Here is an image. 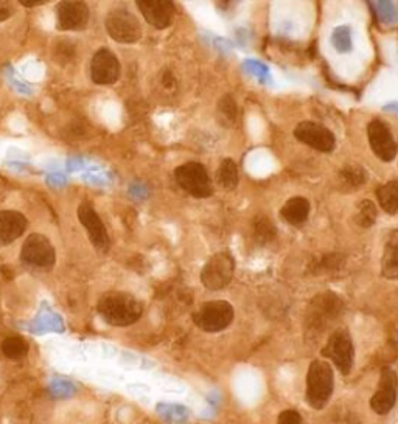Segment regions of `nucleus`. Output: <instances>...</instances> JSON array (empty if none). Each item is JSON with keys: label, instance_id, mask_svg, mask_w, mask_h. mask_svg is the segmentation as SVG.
I'll return each mask as SVG.
<instances>
[{"label": "nucleus", "instance_id": "7", "mask_svg": "<svg viewBox=\"0 0 398 424\" xmlns=\"http://www.w3.org/2000/svg\"><path fill=\"white\" fill-rule=\"evenodd\" d=\"M324 358L332 359L342 375H349L353 367V342L347 328H337L330 334L327 344L323 349Z\"/></svg>", "mask_w": 398, "mask_h": 424}, {"label": "nucleus", "instance_id": "13", "mask_svg": "<svg viewBox=\"0 0 398 424\" xmlns=\"http://www.w3.org/2000/svg\"><path fill=\"white\" fill-rule=\"evenodd\" d=\"M397 390H398L397 373L392 369L384 367L381 370L377 392L370 400L372 410L378 415H386L391 412L397 401Z\"/></svg>", "mask_w": 398, "mask_h": 424}, {"label": "nucleus", "instance_id": "2", "mask_svg": "<svg viewBox=\"0 0 398 424\" xmlns=\"http://www.w3.org/2000/svg\"><path fill=\"white\" fill-rule=\"evenodd\" d=\"M333 369L325 361H313L307 375V401L313 409H323L333 395Z\"/></svg>", "mask_w": 398, "mask_h": 424}, {"label": "nucleus", "instance_id": "30", "mask_svg": "<svg viewBox=\"0 0 398 424\" xmlns=\"http://www.w3.org/2000/svg\"><path fill=\"white\" fill-rule=\"evenodd\" d=\"M341 179L345 185L355 186V189H357V186H361L362 184H366L369 176L364 168H361L358 165H350V166H345L344 169H341Z\"/></svg>", "mask_w": 398, "mask_h": 424}, {"label": "nucleus", "instance_id": "8", "mask_svg": "<svg viewBox=\"0 0 398 424\" xmlns=\"http://www.w3.org/2000/svg\"><path fill=\"white\" fill-rule=\"evenodd\" d=\"M90 11L86 0H61L56 6L59 31H83L89 25Z\"/></svg>", "mask_w": 398, "mask_h": 424}, {"label": "nucleus", "instance_id": "24", "mask_svg": "<svg viewBox=\"0 0 398 424\" xmlns=\"http://www.w3.org/2000/svg\"><path fill=\"white\" fill-rule=\"evenodd\" d=\"M156 410H157L160 418L170 424H184V423H187V420L190 417L189 409H185L184 406H179V404L160 403V404H157Z\"/></svg>", "mask_w": 398, "mask_h": 424}, {"label": "nucleus", "instance_id": "32", "mask_svg": "<svg viewBox=\"0 0 398 424\" xmlns=\"http://www.w3.org/2000/svg\"><path fill=\"white\" fill-rule=\"evenodd\" d=\"M75 386L70 384L69 381H63V379H53L52 384H50V393H52L55 398H69L75 395Z\"/></svg>", "mask_w": 398, "mask_h": 424}, {"label": "nucleus", "instance_id": "20", "mask_svg": "<svg viewBox=\"0 0 398 424\" xmlns=\"http://www.w3.org/2000/svg\"><path fill=\"white\" fill-rule=\"evenodd\" d=\"M64 324L55 312L42 307L39 314L36 316L35 322L31 324V332L36 334H42L46 332H63Z\"/></svg>", "mask_w": 398, "mask_h": 424}, {"label": "nucleus", "instance_id": "34", "mask_svg": "<svg viewBox=\"0 0 398 424\" xmlns=\"http://www.w3.org/2000/svg\"><path fill=\"white\" fill-rule=\"evenodd\" d=\"M14 13V8L10 0H0V22L10 19Z\"/></svg>", "mask_w": 398, "mask_h": 424}, {"label": "nucleus", "instance_id": "11", "mask_svg": "<svg viewBox=\"0 0 398 424\" xmlns=\"http://www.w3.org/2000/svg\"><path fill=\"white\" fill-rule=\"evenodd\" d=\"M120 63L109 48H100L92 58L90 78L98 86H112L120 78Z\"/></svg>", "mask_w": 398, "mask_h": 424}, {"label": "nucleus", "instance_id": "21", "mask_svg": "<svg viewBox=\"0 0 398 424\" xmlns=\"http://www.w3.org/2000/svg\"><path fill=\"white\" fill-rule=\"evenodd\" d=\"M330 42H332V47L335 52L340 55H349L353 50V31L350 25H337L333 28L332 35H330Z\"/></svg>", "mask_w": 398, "mask_h": 424}, {"label": "nucleus", "instance_id": "22", "mask_svg": "<svg viewBox=\"0 0 398 424\" xmlns=\"http://www.w3.org/2000/svg\"><path fill=\"white\" fill-rule=\"evenodd\" d=\"M377 198L379 202V207L386 213H397L398 211V179L386 182L377 190Z\"/></svg>", "mask_w": 398, "mask_h": 424}, {"label": "nucleus", "instance_id": "10", "mask_svg": "<svg viewBox=\"0 0 398 424\" xmlns=\"http://www.w3.org/2000/svg\"><path fill=\"white\" fill-rule=\"evenodd\" d=\"M367 137L370 148L374 151V154L383 160V162H392L398 154V145L394 140L392 131L389 129V126L379 120L374 118L367 126Z\"/></svg>", "mask_w": 398, "mask_h": 424}, {"label": "nucleus", "instance_id": "35", "mask_svg": "<svg viewBox=\"0 0 398 424\" xmlns=\"http://www.w3.org/2000/svg\"><path fill=\"white\" fill-rule=\"evenodd\" d=\"M19 2L23 5V6H27V8H31V6H36V5H39L42 0H19Z\"/></svg>", "mask_w": 398, "mask_h": 424}, {"label": "nucleus", "instance_id": "31", "mask_svg": "<svg viewBox=\"0 0 398 424\" xmlns=\"http://www.w3.org/2000/svg\"><path fill=\"white\" fill-rule=\"evenodd\" d=\"M253 235L260 243H269L276 236V227L274 224L266 218L257 219V223L253 224Z\"/></svg>", "mask_w": 398, "mask_h": 424}, {"label": "nucleus", "instance_id": "12", "mask_svg": "<svg viewBox=\"0 0 398 424\" xmlns=\"http://www.w3.org/2000/svg\"><path fill=\"white\" fill-rule=\"evenodd\" d=\"M294 137L310 148L320 152H332L336 147L333 132L315 122H302L294 129Z\"/></svg>", "mask_w": 398, "mask_h": 424}, {"label": "nucleus", "instance_id": "4", "mask_svg": "<svg viewBox=\"0 0 398 424\" xmlns=\"http://www.w3.org/2000/svg\"><path fill=\"white\" fill-rule=\"evenodd\" d=\"M106 31L118 44H135L142 38V25L128 8H115L109 11Z\"/></svg>", "mask_w": 398, "mask_h": 424}, {"label": "nucleus", "instance_id": "6", "mask_svg": "<svg viewBox=\"0 0 398 424\" xmlns=\"http://www.w3.org/2000/svg\"><path fill=\"white\" fill-rule=\"evenodd\" d=\"M234 270L235 260L231 253H215L201 270V283L209 291H219L232 282Z\"/></svg>", "mask_w": 398, "mask_h": 424}, {"label": "nucleus", "instance_id": "5", "mask_svg": "<svg viewBox=\"0 0 398 424\" xmlns=\"http://www.w3.org/2000/svg\"><path fill=\"white\" fill-rule=\"evenodd\" d=\"M174 177L177 185L193 198H209L214 193V185H211L207 168L198 162H187L177 166Z\"/></svg>", "mask_w": 398, "mask_h": 424}, {"label": "nucleus", "instance_id": "28", "mask_svg": "<svg viewBox=\"0 0 398 424\" xmlns=\"http://www.w3.org/2000/svg\"><path fill=\"white\" fill-rule=\"evenodd\" d=\"M377 215H378V210H377V206L374 202L369 199L361 201L358 203L357 215H355V223H357L362 228H369L375 224Z\"/></svg>", "mask_w": 398, "mask_h": 424}, {"label": "nucleus", "instance_id": "16", "mask_svg": "<svg viewBox=\"0 0 398 424\" xmlns=\"http://www.w3.org/2000/svg\"><path fill=\"white\" fill-rule=\"evenodd\" d=\"M28 221L19 211L4 210L0 211V244H11L23 235Z\"/></svg>", "mask_w": 398, "mask_h": 424}, {"label": "nucleus", "instance_id": "19", "mask_svg": "<svg viewBox=\"0 0 398 424\" xmlns=\"http://www.w3.org/2000/svg\"><path fill=\"white\" fill-rule=\"evenodd\" d=\"M281 215L288 224L299 226L307 221V218L310 215V202L308 199H305L302 196L291 198L290 201H286V203L282 207Z\"/></svg>", "mask_w": 398, "mask_h": 424}, {"label": "nucleus", "instance_id": "14", "mask_svg": "<svg viewBox=\"0 0 398 424\" xmlns=\"http://www.w3.org/2000/svg\"><path fill=\"white\" fill-rule=\"evenodd\" d=\"M135 5L143 19L157 30L170 27L174 19L176 6L173 0H135Z\"/></svg>", "mask_w": 398, "mask_h": 424}, {"label": "nucleus", "instance_id": "18", "mask_svg": "<svg viewBox=\"0 0 398 424\" xmlns=\"http://www.w3.org/2000/svg\"><path fill=\"white\" fill-rule=\"evenodd\" d=\"M381 274L387 280H398V228L387 235L381 258Z\"/></svg>", "mask_w": 398, "mask_h": 424}, {"label": "nucleus", "instance_id": "25", "mask_svg": "<svg viewBox=\"0 0 398 424\" xmlns=\"http://www.w3.org/2000/svg\"><path fill=\"white\" fill-rule=\"evenodd\" d=\"M243 70L246 72L253 80H257L260 84H271L273 83V75H271L269 67L258 61V59L248 58L243 61Z\"/></svg>", "mask_w": 398, "mask_h": 424}, {"label": "nucleus", "instance_id": "15", "mask_svg": "<svg viewBox=\"0 0 398 424\" xmlns=\"http://www.w3.org/2000/svg\"><path fill=\"white\" fill-rule=\"evenodd\" d=\"M78 219L83 227L86 228L89 238L92 244L95 245V249L98 252H108L109 244H111L108 230L90 202H83L78 207Z\"/></svg>", "mask_w": 398, "mask_h": 424}, {"label": "nucleus", "instance_id": "36", "mask_svg": "<svg viewBox=\"0 0 398 424\" xmlns=\"http://www.w3.org/2000/svg\"><path fill=\"white\" fill-rule=\"evenodd\" d=\"M384 111L398 114V103H397V101H394V103H389V105H386V106H384Z\"/></svg>", "mask_w": 398, "mask_h": 424}, {"label": "nucleus", "instance_id": "3", "mask_svg": "<svg viewBox=\"0 0 398 424\" xmlns=\"http://www.w3.org/2000/svg\"><path fill=\"white\" fill-rule=\"evenodd\" d=\"M234 307L226 300H211L201 304L193 314V322L206 333L223 332L234 320Z\"/></svg>", "mask_w": 398, "mask_h": 424}, {"label": "nucleus", "instance_id": "27", "mask_svg": "<svg viewBox=\"0 0 398 424\" xmlns=\"http://www.w3.org/2000/svg\"><path fill=\"white\" fill-rule=\"evenodd\" d=\"M375 11L378 21L386 27H392L398 22V8L394 0H375Z\"/></svg>", "mask_w": 398, "mask_h": 424}, {"label": "nucleus", "instance_id": "33", "mask_svg": "<svg viewBox=\"0 0 398 424\" xmlns=\"http://www.w3.org/2000/svg\"><path fill=\"white\" fill-rule=\"evenodd\" d=\"M277 424H302V417L298 410H283L278 415Z\"/></svg>", "mask_w": 398, "mask_h": 424}, {"label": "nucleus", "instance_id": "26", "mask_svg": "<svg viewBox=\"0 0 398 424\" xmlns=\"http://www.w3.org/2000/svg\"><path fill=\"white\" fill-rule=\"evenodd\" d=\"M2 353L5 358L11 361H21L28 353V344L19 336L6 337L2 342Z\"/></svg>", "mask_w": 398, "mask_h": 424}, {"label": "nucleus", "instance_id": "23", "mask_svg": "<svg viewBox=\"0 0 398 424\" xmlns=\"http://www.w3.org/2000/svg\"><path fill=\"white\" fill-rule=\"evenodd\" d=\"M216 182L224 190H235L239 185V168L232 159L226 157L216 169Z\"/></svg>", "mask_w": 398, "mask_h": 424}, {"label": "nucleus", "instance_id": "1", "mask_svg": "<svg viewBox=\"0 0 398 424\" xmlns=\"http://www.w3.org/2000/svg\"><path fill=\"white\" fill-rule=\"evenodd\" d=\"M98 314L112 327H128L142 317V303L128 292L111 291L100 297Z\"/></svg>", "mask_w": 398, "mask_h": 424}, {"label": "nucleus", "instance_id": "29", "mask_svg": "<svg viewBox=\"0 0 398 424\" xmlns=\"http://www.w3.org/2000/svg\"><path fill=\"white\" fill-rule=\"evenodd\" d=\"M218 114L226 126L235 124L239 118V106H236L232 95H224L218 103Z\"/></svg>", "mask_w": 398, "mask_h": 424}, {"label": "nucleus", "instance_id": "9", "mask_svg": "<svg viewBox=\"0 0 398 424\" xmlns=\"http://www.w3.org/2000/svg\"><path fill=\"white\" fill-rule=\"evenodd\" d=\"M21 260L33 267H52L56 260V252L47 236L31 233L22 245Z\"/></svg>", "mask_w": 398, "mask_h": 424}, {"label": "nucleus", "instance_id": "17", "mask_svg": "<svg viewBox=\"0 0 398 424\" xmlns=\"http://www.w3.org/2000/svg\"><path fill=\"white\" fill-rule=\"evenodd\" d=\"M340 300L336 299V295L333 294H323L316 297V300L311 304V328L316 327H323L325 322H332V317H335V314H337V309H340Z\"/></svg>", "mask_w": 398, "mask_h": 424}]
</instances>
